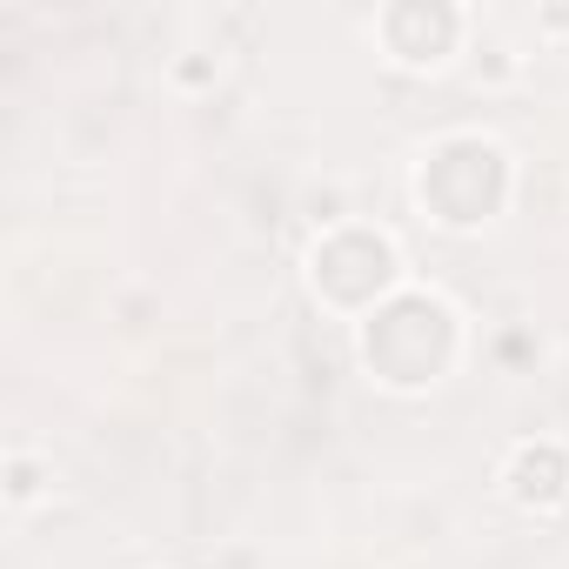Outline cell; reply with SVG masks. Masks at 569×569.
<instances>
[{"instance_id":"cell-3","label":"cell","mask_w":569,"mask_h":569,"mask_svg":"<svg viewBox=\"0 0 569 569\" xmlns=\"http://www.w3.org/2000/svg\"><path fill=\"white\" fill-rule=\"evenodd\" d=\"M208 74H214V61H181V81H188V88H201Z\"/></svg>"},{"instance_id":"cell-2","label":"cell","mask_w":569,"mask_h":569,"mask_svg":"<svg viewBox=\"0 0 569 569\" xmlns=\"http://www.w3.org/2000/svg\"><path fill=\"white\" fill-rule=\"evenodd\" d=\"M8 496H14V502H34V496H41V469H34L28 456L8 462Z\"/></svg>"},{"instance_id":"cell-1","label":"cell","mask_w":569,"mask_h":569,"mask_svg":"<svg viewBox=\"0 0 569 569\" xmlns=\"http://www.w3.org/2000/svg\"><path fill=\"white\" fill-rule=\"evenodd\" d=\"M562 476H569V462H562V449H516V462H509V489H516V502H536V509H549L556 496H562Z\"/></svg>"}]
</instances>
